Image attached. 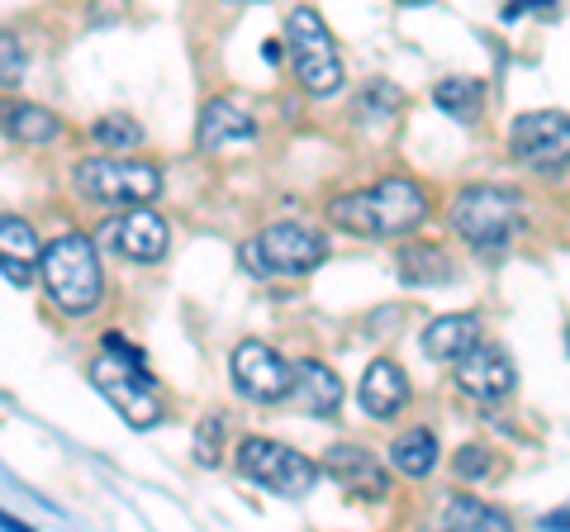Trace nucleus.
<instances>
[{"label": "nucleus", "instance_id": "nucleus-29", "mask_svg": "<svg viewBox=\"0 0 570 532\" xmlns=\"http://www.w3.org/2000/svg\"><path fill=\"white\" fill-rule=\"evenodd\" d=\"M228 6H257V0H228Z\"/></svg>", "mask_w": 570, "mask_h": 532}, {"label": "nucleus", "instance_id": "nucleus-18", "mask_svg": "<svg viewBox=\"0 0 570 532\" xmlns=\"http://www.w3.org/2000/svg\"><path fill=\"white\" fill-rule=\"evenodd\" d=\"M480 343V318L475 314H442L423 333V352L433 362H461Z\"/></svg>", "mask_w": 570, "mask_h": 532}, {"label": "nucleus", "instance_id": "nucleus-2", "mask_svg": "<svg viewBox=\"0 0 570 532\" xmlns=\"http://www.w3.org/2000/svg\"><path fill=\"white\" fill-rule=\"evenodd\" d=\"M91 381L105 400L115 404L124 414V423H134V428H153V423H163V390H157L148 362H142V352L124 343V333H105V347L100 357L91 362Z\"/></svg>", "mask_w": 570, "mask_h": 532}, {"label": "nucleus", "instance_id": "nucleus-21", "mask_svg": "<svg viewBox=\"0 0 570 532\" xmlns=\"http://www.w3.org/2000/svg\"><path fill=\"white\" fill-rule=\"evenodd\" d=\"M6 129H10V138H20V144L43 148L62 134V124H58V115H48L43 105H6Z\"/></svg>", "mask_w": 570, "mask_h": 532}, {"label": "nucleus", "instance_id": "nucleus-1", "mask_svg": "<svg viewBox=\"0 0 570 532\" xmlns=\"http://www.w3.org/2000/svg\"><path fill=\"white\" fill-rule=\"evenodd\" d=\"M328 219L356 238H404L428 219V200L409 176H385L366 190H347L328 205Z\"/></svg>", "mask_w": 570, "mask_h": 532}, {"label": "nucleus", "instance_id": "nucleus-20", "mask_svg": "<svg viewBox=\"0 0 570 532\" xmlns=\"http://www.w3.org/2000/svg\"><path fill=\"white\" fill-rule=\"evenodd\" d=\"M438 433H428V428H409L400 433L395 442H390V466H395L400 475H414V481H423L428 471L438 466Z\"/></svg>", "mask_w": 570, "mask_h": 532}, {"label": "nucleus", "instance_id": "nucleus-24", "mask_svg": "<svg viewBox=\"0 0 570 532\" xmlns=\"http://www.w3.org/2000/svg\"><path fill=\"white\" fill-rule=\"evenodd\" d=\"M91 138L100 148H138L142 144V129L129 119V115H100L91 124Z\"/></svg>", "mask_w": 570, "mask_h": 532}, {"label": "nucleus", "instance_id": "nucleus-30", "mask_svg": "<svg viewBox=\"0 0 570 532\" xmlns=\"http://www.w3.org/2000/svg\"><path fill=\"white\" fill-rule=\"evenodd\" d=\"M400 6H428V0H400Z\"/></svg>", "mask_w": 570, "mask_h": 532}, {"label": "nucleus", "instance_id": "nucleus-8", "mask_svg": "<svg viewBox=\"0 0 570 532\" xmlns=\"http://www.w3.org/2000/svg\"><path fill=\"white\" fill-rule=\"evenodd\" d=\"M238 471L253 485L281 494V500H305V494L314 490V481H318L314 461L305 452L285 447V442H276V437H243L238 442Z\"/></svg>", "mask_w": 570, "mask_h": 532}, {"label": "nucleus", "instance_id": "nucleus-14", "mask_svg": "<svg viewBox=\"0 0 570 532\" xmlns=\"http://www.w3.org/2000/svg\"><path fill=\"white\" fill-rule=\"evenodd\" d=\"M324 471H328L343 490L366 494V500H385V490H390L381 461L371 456L366 447H356V442H337V447H328V452H324Z\"/></svg>", "mask_w": 570, "mask_h": 532}, {"label": "nucleus", "instance_id": "nucleus-15", "mask_svg": "<svg viewBox=\"0 0 570 532\" xmlns=\"http://www.w3.org/2000/svg\"><path fill=\"white\" fill-rule=\"evenodd\" d=\"M39 262H43V247L33 238V228L20 215L0 219V272H6V286L29 290L33 276H39Z\"/></svg>", "mask_w": 570, "mask_h": 532}, {"label": "nucleus", "instance_id": "nucleus-6", "mask_svg": "<svg viewBox=\"0 0 570 532\" xmlns=\"http://www.w3.org/2000/svg\"><path fill=\"white\" fill-rule=\"evenodd\" d=\"M243 266L257 276H305L328 257V238L314 224L299 219H276L243 247Z\"/></svg>", "mask_w": 570, "mask_h": 532}, {"label": "nucleus", "instance_id": "nucleus-28", "mask_svg": "<svg viewBox=\"0 0 570 532\" xmlns=\"http://www.w3.org/2000/svg\"><path fill=\"white\" fill-rule=\"evenodd\" d=\"M542 528H547V532H551V528H570V504H566V509H557V513H547Z\"/></svg>", "mask_w": 570, "mask_h": 532}, {"label": "nucleus", "instance_id": "nucleus-11", "mask_svg": "<svg viewBox=\"0 0 570 532\" xmlns=\"http://www.w3.org/2000/svg\"><path fill=\"white\" fill-rule=\"evenodd\" d=\"M257 138V119L243 110L238 100H205L200 110V124H195V148L200 152H234V148H247Z\"/></svg>", "mask_w": 570, "mask_h": 532}, {"label": "nucleus", "instance_id": "nucleus-17", "mask_svg": "<svg viewBox=\"0 0 570 532\" xmlns=\"http://www.w3.org/2000/svg\"><path fill=\"white\" fill-rule=\"evenodd\" d=\"M291 400H295L299 414H309V418H333L337 404H343V381L333 376V366H324V362L309 357V362L295 366V390H291Z\"/></svg>", "mask_w": 570, "mask_h": 532}, {"label": "nucleus", "instance_id": "nucleus-5", "mask_svg": "<svg viewBox=\"0 0 570 532\" xmlns=\"http://www.w3.org/2000/svg\"><path fill=\"white\" fill-rule=\"evenodd\" d=\"M285 52H291L295 81L305 86L314 100L343 91V58H337V43L318 10H309V6L291 10V20H285Z\"/></svg>", "mask_w": 570, "mask_h": 532}, {"label": "nucleus", "instance_id": "nucleus-23", "mask_svg": "<svg viewBox=\"0 0 570 532\" xmlns=\"http://www.w3.org/2000/svg\"><path fill=\"white\" fill-rule=\"evenodd\" d=\"M480 100H485V91H480V81L471 77H448L433 86V105L438 110H448L452 119H480Z\"/></svg>", "mask_w": 570, "mask_h": 532}, {"label": "nucleus", "instance_id": "nucleus-27", "mask_svg": "<svg viewBox=\"0 0 570 532\" xmlns=\"http://www.w3.org/2000/svg\"><path fill=\"white\" fill-rule=\"evenodd\" d=\"M0 52H6V86H14V81L24 77V72H20V67H24V52L14 48V33H6V39H0Z\"/></svg>", "mask_w": 570, "mask_h": 532}, {"label": "nucleus", "instance_id": "nucleus-7", "mask_svg": "<svg viewBox=\"0 0 570 532\" xmlns=\"http://www.w3.org/2000/svg\"><path fill=\"white\" fill-rule=\"evenodd\" d=\"M71 181L96 205H153L163 195V167L153 162H119V157H81Z\"/></svg>", "mask_w": 570, "mask_h": 532}, {"label": "nucleus", "instance_id": "nucleus-4", "mask_svg": "<svg viewBox=\"0 0 570 532\" xmlns=\"http://www.w3.org/2000/svg\"><path fill=\"white\" fill-rule=\"evenodd\" d=\"M519 224H523V200L509 186L475 181V186H461L452 200V228L475 253H499L519 234Z\"/></svg>", "mask_w": 570, "mask_h": 532}, {"label": "nucleus", "instance_id": "nucleus-19", "mask_svg": "<svg viewBox=\"0 0 570 532\" xmlns=\"http://www.w3.org/2000/svg\"><path fill=\"white\" fill-rule=\"evenodd\" d=\"M395 272H400L404 286H438V280H452L448 253L433 247V243H409V247H400Z\"/></svg>", "mask_w": 570, "mask_h": 532}, {"label": "nucleus", "instance_id": "nucleus-12", "mask_svg": "<svg viewBox=\"0 0 570 532\" xmlns=\"http://www.w3.org/2000/svg\"><path fill=\"white\" fill-rule=\"evenodd\" d=\"M456 385L466 390L471 400H504L509 390L519 385V371H513V362L499 347L475 343L466 357L456 362Z\"/></svg>", "mask_w": 570, "mask_h": 532}, {"label": "nucleus", "instance_id": "nucleus-10", "mask_svg": "<svg viewBox=\"0 0 570 532\" xmlns=\"http://www.w3.org/2000/svg\"><path fill=\"white\" fill-rule=\"evenodd\" d=\"M228 376H234V390L257 404H276V400H291L295 390V366L281 357L276 347H266L257 338H247L234 347L228 357Z\"/></svg>", "mask_w": 570, "mask_h": 532}, {"label": "nucleus", "instance_id": "nucleus-13", "mask_svg": "<svg viewBox=\"0 0 570 532\" xmlns=\"http://www.w3.org/2000/svg\"><path fill=\"white\" fill-rule=\"evenodd\" d=\"M110 238L115 247L129 262H142V266H153V262H163L167 257V247H171V234H167V219L163 215H153L148 205H134L129 215H119L115 228H110Z\"/></svg>", "mask_w": 570, "mask_h": 532}, {"label": "nucleus", "instance_id": "nucleus-16", "mask_svg": "<svg viewBox=\"0 0 570 532\" xmlns=\"http://www.w3.org/2000/svg\"><path fill=\"white\" fill-rule=\"evenodd\" d=\"M356 400H362V410H366L371 418H381V423L395 418L404 404H409V376H404V366L390 362V357H376V362L366 366Z\"/></svg>", "mask_w": 570, "mask_h": 532}, {"label": "nucleus", "instance_id": "nucleus-9", "mask_svg": "<svg viewBox=\"0 0 570 532\" xmlns=\"http://www.w3.org/2000/svg\"><path fill=\"white\" fill-rule=\"evenodd\" d=\"M509 157L528 171H561L570 167V115L561 110H528L509 124Z\"/></svg>", "mask_w": 570, "mask_h": 532}, {"label": "nucleus", "instance_id": "nucleus-25", "mask_svg": "<svg viewBox=\"0 0 570 532\" xmlns=\"http://www.w3.org/2000/svg\"><path fill=\"white\" fill-rule=\"evenodd\" d=\"M456 475L461 481H480V475H490V452L485 447H461L456 452Z\"/></svg>", "mask_w": 570, "mask_h": 532}, {"label": "nucleus", "instance_id": "nucleus-3", "mask_svg": "<svg viewBox=\"0 0 570 532\" xmlns=\"http://www.w3.org/2000/svg\"><path fill=\"white\" fill-rule=\"evenodd\" d=\"M39 276L48 286V299L58 305L62 314L81 318L100 309L105 299V272H100V253L86 234H62L43 247V262H39Z\"/></svg>", "mask_w": 570, "mask_h": 532}, {"label": "nucleus", "instance_id": "nucleus-22", "mask_svg": "<svg viewBox=\"0 0 570 532\" xmlns=\"http://www.w3.org/2000/svg\"><path fill=\"white\" fill-rule=\"evenodd\" d=\"M442 528H452V532H504L509 528V513L504 509H494V504H480L471 500V494H456V500L442 509Z\"/></svg>", "mask_w": 570, "mask_h": 532}, {"label": "nucleus", "instance_id": "nucleus-26", "mask_svg": "<svg viewBox=\"0 0 570 532\" xmlns=\"http://www.w3.org/2000/svg\"><path fill=\"white\" fill-rule=\"evenodd\" d=\"M557 6L561 0H509L499 14H504V20H523V14H557Z\"/></svg>", "mask_w": 570, "mask_h": 532}]
</instances>
